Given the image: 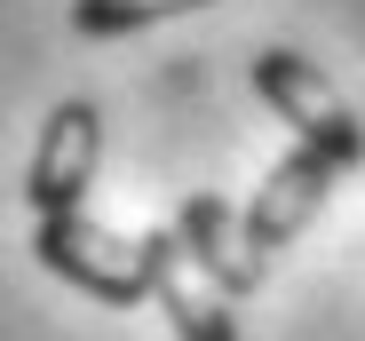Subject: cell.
Masks as SVG:
<instances>
[{
	"label": "cell",
	"mask_w": 365,
	"mask_h": 341,
	"mask_svg": "<svg viewBox=\"0 0 365 341\" xmlns=\"http://www.w3.org/2000/svg\"><path fill=\"white\" fill-rule=\"evenodd\" d=\"M32 254L48 278L96 294L103 310H135L151 302V262H143V238H119L111 222H96L88 206L80 214H40L32 222Z\"/></svg>",
	"instance_id": "1"
},
{
	"label": "cell",
	"mask_w": 365,
	"mask_h": 341,
	"mask_svg": "<svg viewBox=\"0 0 365 341\" xmlns=\"http://www.w3.org/2000/svg\"><path fill=\"white\" fill-rule=\"evenodd\" d=\"M255 95L294 127V143H310V151H326V159H341V167L365 159V120L341 103V88L310 64V56L262 48V56H255Z\"/></svg>",
	"instance_id": "2"
},
{
	"label": "cell",
	"mask_w": 365,
	"mask_h": 341,
	"mask_svg": "<svg viewBox=\"0 0 365 341\" xmlns=\"http://www.w3.org/2000/svg\"><path fill=\"white\" fill-rule=\"evenodd\" d=\"M96 159H103V111L88 95H64V103L48 111L40 143H32L24 206L32 214H80L88 206V183H96Z\"/></svg>",
	"instance_id": "3"
},
{
	"label": "cell",
	"mask_w": 365,
	"mask_h": 341,
	"mask_svg": "<svg viewBox=\"0 0 365 341\" xmlns=\"http://www.w3.org/2000/svg\"><path fill=\"white\" fill-rule=\"evenodd\" d=\"M349 175L341 159H326V151H310V143H294L270 175H262V191L247 199V246L270 262L278 246H294L302 231H310V214L334 199V183Z\"/></svg>",
	"instance_id": "4"
},
{
	"label": "cell",
	"mask_w": 365,
	"mask_h": 341,
	"mask_svg": "<svg viewBox=\"0 0 365 341\" xmlns=\"http://www.w3.org/2000/svg\"><path fill=\"white\" fill-rule=\"evenodd\" d=\"M143 262H151V302L167 310L175 341H238V318H230V294L182 254L175 231H151L143 238Z\"/></svg>",
	"instance_id": "5"
},
{
	"label": "cell",
	"mask_w": 365,
	"mask_h": 341,
	"mask_svg": "<svg viewBox=\"0 0 365 341\" xmlns=\"http://www.w3.org/2000/svg\"><path fill=\"white\" fill-rule=\"evenodd\" d=\"M175 238H182V254H191L230 302H247V294L262 286V270H270V262L247 246V214H238L222 191H191V199H182V206H175Z\"/></svg>",
	"instance_id": "6"
},
{
	"label": "cell",
	"mask_w": 365,
	"mask_h": 341,
	"mask_svg": "<svg viewBox=\"0 0 365 341\" xmlns=\"http://www.w3.org/2000/svg\"><path fill=\"white\" fill-rule=\"evenodd\" d=\"M191 9H215V0H72V32L119 40V32H143V24H167V16H191Z\"/></svg>",
	"instance_id": "7"
}]
</instances>
